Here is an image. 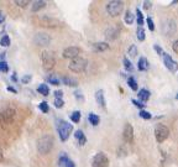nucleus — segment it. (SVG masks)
Listing matches in <instances>:
<instances>
[{"label":"nucleus","instance_id":"1a4fd4ad","mask_svg":"<svg viewBox=\"0 0 178 167\" xmlns=\"http://www.w3.org/2000/svg\"><path fill=\"white\" fill-rule=\"evenodd\" d=\"M33 40H35V44L37 46H48L51 42V37L46 32H37Z\"/></svg>","mask_w":178,"mask_h":167},{"label":"nucleus","instance_id":"4be33fe9","mask_svg":"<svg viewBox=\"0 0 178 167\" xmlns=\"http://www.w3.org/2000/svg\"><path fill=\"white\" fill-rule=\"evenodd\" d=\"M148 61H147V58L146 57H141L140 60H139V63H137V68L139 71H147L148 69Z\"/></svg>","mask_w":178,"mask_h":167},{"label":"nucleus","instance_id":"f3484780","mask_svg":"<svg viewBox=\"0 0 178 167\" xmlns=\"http://www.w3.org/2000/svg\"><path fill=\"white\" fill-rule=\"evenodd\" d=\"M95 99H97L98 104H99L101 108H105V106H106V102H105V97H104V90H103V89L97 90Z\"/></svg>","mask_w":178,"mask_h":167},{"label":"nucleus","instance_id":"423d86ee","mask_svg":"<svg viewBox=\"0 0 178 167\" xmlns=\"http://www.w3.org/2000/svg\"><path fill=\"white\" fill-rule=\"evenodd\" d=\"M169 136V130L163 124H157L155 126V137L158 143H163V141Z\"/></svg>","mask_w":178,"mask_h":167},{"label":"nucleus","instance_id":"9b49d317","mask_svg":"<svg viewBox=\"0 0 178 167\" xmlns=\"http://www.w3.org/2000/svg\"><path fill=\"white\" fill-rule=\"evenodd\" d=\"M162 32L166 36H172L176 32V22L173 20H167L162 25Z\"/></svg>","mask_w":178,"mask_h":167},{"label":"nucleus","instance_id":"7ed1b4c3","mask_svg":"<svg viewBox=\"0 0 178 167\" xmlns=\"http://www.w3.org/2000/svg\"><path fill=\"white\" fill-rule=\"evenodd\" d=\"M87 64H88V61L86 60V58L77 57V58H74V60H72L69 62L68 68H69V71H72L74 73H82V72L86 71Z\"/></svg>","mask_w":178,"mask_h":167},{"label":"nucleus","instance_id":"39448f33","mask_svg":"<svg viewBox=\"0 0 178 167\" xmlns=\"http://www.w3.org/2000/svg\"><path fill=\"white\" fill-rule=\"evenodd\" d=\"M41 58H42V63H44V68L46 71H51L53 68V66L56 63V58H55V55L49 51H44L41 55Z\"/></svg>","mask_w":178,"mask_h":167},{"label":"nucleus","instance_id":"e433bc0d","mask_svg":"<svg viewBox=\"0 0 178 167\" xmlns=\"http://www.w3.org/2000/svg\"><path fill=\"white\" fill-rule=\"evenodd\" d=\"M7 71H9V66H7V63L5 61H0V72L6 73Z\"/></svg>","mask_w":178,"mask_h":167},{"label":"nucleus","instance_id":"8fccbe9b","mask_svg":"<svg viewBox=\"0 0 178 167\" xmlns=\"http://www.w3.org/2000/svg\"><path fill=\"white\" fill-rule=\"evenodd\" d=\"M11 82H14V83H16V82H18V76H16L15 73H14L13 76H11Z\"/></svg>","mask_w":178,"mask_h":167},{"label":"nucleus","instance_id":"f257e3e1","mask_svg":"<svg viewBox=\"0 0 178 167\" xmlns=\"http://www.w3.org/2000/svg\"><path fill=\"white\" fill-rule=\"evenodd\" d=\"M55 139L52 135H44L37 140V150L41 155L48 154L53 147Z\"/></svg>","mask_w":178,"mask_h":167},{"label":"nucleus","instance_id":"a19ab883","mask_svg":"<svg viewBox=\"0 0 178 167\" xmlns=\"http://www.w3.org/2000/svg\"><path fill=\"white\" fill-rule=\"evenodd\" d=\"M63 104H64V102L62 99H55V106L58 108V109H59V108H62Z\"/></svg>","mask_w":178,"mask_h":167},{"label":"nucleus","instance_id":"603ef678","mask_svg":"<svg viewBox=\"0 0 178 167\" xmlns=\"http://www.w3.org/2000/svg\"><path fill=\"white\" fill-rule=\"evenodd\" d=\"M5 56H6V53H5V52H1V53H0V60H1V61H4Z\"/></svg>","mask_w":178,"mask_h":167},{"label":"nucleus","instance_id":"de8ad7c7","mask_svg":"<svg viewBox=\"0 0 178 167\" xmlns=\"http://www.w3.org/2000/svg\"><path fill=\"white\" fill-rule=\"evenodd\" d=\"M5 21V14L3 11H0V24H3Z\"/></svg>","mask_w":178,"mask_h":167},{"label":"nucleus","instance_id":"4c0bfd02","mask_svg":"<svg viewBox=\"0 0 178 167\" xmlns=\"http://www.w3.org/2000/svg\"><path fill=\"white\" fill-rule=\"evenodd\" d=\"M14 3H15L16 5L21 6V7H26V6L29 5V1H27V0H25V1H24V0H15Z\"/></svg>","mask_w":178,"mask_h":167},{"label":"nucleus","instance_id":"3c124183","mask_svg":"<svg viewBox=\"0 0 178 167\" xmlns=\"http://www.w3.org/2000/svg\"><path fill=\"white\" fill-rule=\"evenodd\" d=\"M7 90H10V92H13V93H15V94L18 93V90H16L15 88H13V87H9V88H7Z\"/></svg>","mask_w":178,"mask_h":167},{"label":"nucleus","instance_id":"09e8293b","mask_svg":"<svg viewBox=\"0 0 178 167\" xmlns=\"http://www.w3.org/2000/svg\"><path fill=\"white\" fill-rule=\"evenodd\" d=\"M74 95L77 97V99H83V97H82V94H81V92H79V90H77V92H75V93H74Z\"/></svg>","mask_w":178,"mask_h":167},{"label":"nucleus","instance_id":"f704fd0d","mask_svg":"<svg viewBox=\"0 0 178 167\" xmlns=\"http://www.w3.org/2000/svg\"><path fill=\"white\" fill-rule=\"evenodd\" d=\"M38 108H40V110H41L42 113H48V110H49V106H48V103H47V102H41V103L38 104Z\"/></svg>","mask_w":178,"mask_h":167},{"label":"nucleus","instance_id":"c756f323","mask_svg":"<svg viewBox=\"0 0 178 167\" xmlns=\"http://www.w3.org/2000/svg\"><path fill=\"white\" fill-rule=\"evenodd\" d=\"M71 120H72L73 123H79V120H81V112H79V110L73 112V113L71 114Z\"/></svg>","mask_w":178,"mask_h":167},{"label":"nucleus","instance_id":"79ce46f5","mask_svg":"<svg viewBox=\"0 0 178 167\" xmlns=\"http://www.w3.org/2000/svg\"><path fill=\"white\" fill-rule=\"evenodd\" d=\"M154 48H155V51H156V52H157V53H158V55H160L161 57L163 56V53H165V52H163V50L161 48V47H160L158 45H154Z\"/></svg>","mask_w":178,"mask_h":167},{"label":"nucleus","instance_id":"ddd939ff","mask_svg":"<svg viewBox=\"0 0 178 167\" xmlns=\"http://www.w3.org/2000/svg\"><path fill=\"white\" fill-rule=\"evenodd\" d=\"M123 137L126 143H132L134 140V129L131 126V124H125L124 126V131H123Z\"/></svg>","mask_w":178,"mask_h":167},{"label":"nucleus","instance_id":"864d4df0","mask_svg":"<svg viewBox=\"0 0 178 167\" xmlns=\"http://www.w3.org/2000/svg\"><path fill=\"white\" fill-rule=\"evenodd\" d=\"M3 158H4V155H3V150L0 149V161H3Z\"/></svg>","mask_w":178,"mask_h":167},{"label":"nucleus","instance_id":"20e7f679","mask_svg":"<svg viewBox=\"0 0 178 167\" xmlns=\"http://www.w3.org/2000/svg\"><path fill=\"white\" fill-rule=\"evenodd\" d=\"M124 10V3L120 1V0H114V1H110L106 5V11L110 16H117L120 15Z\"/></svg>","mask_w":178,"mask_h":167},{"label":"nucleus","instance_id":"6e6552de","mask_svg":"<svg viewBox=\"0 0 178 167\" xmlns=\"http://www.w3.org/2000/svg\"><path fill=\"white\" fill-rule=\"evenodd\" d=\"M162 60H163V63H165L166 68L168 71H171V72H177L178 71V62H176L168 53H166V52L163 53Z\"/></svg>","mask_w":178,"mask_h":167},{"label":"nucleus","instance_id":"a18cd8bd","mask_svg":"<svg viewBox=\"0 0 178 167\" xmlns=\"http://www.w3.org/2000/svg\"><path fill=\"white\" fill-rule=\"evenodd\" d=\"M151 6H152V3H151V1H143V9H145V10L151 9Z\"/></svg>","mask_w":178,"mask_h":167},{"label":"nucleus","instance_id":"2eb2a0df","mask_svg":"<svg viewBox=\"0 0 178 167\" xmlns=\"http://www.w3.org/2000/svg\"><path fill=\"white\" fill-rule=\"evenodd\" d=\"M119 33H120L119 29L115 26H112V27H108L105 30V37L108 40H116L119 37Z\"/></svg>","mask_w":178,"mask_h":167},{"label":"nucleus","instance_id":"58836bf2","mask_svg":"<svg viewBox=\"0 0 178 167\" xmlns=\"http://www.w3.org/2000/svg\"><path fill=\"white\" fill-rule=\"evenodd\" d=\"M146 22H147V26H148L150 31H154V30H155V24H154V20H152L151 18H147V19H146Z\"/></svg>","mask_w":178,"mask_h":167},{"label":"nucleus","instance_id":"c85d7f7f","mask_svg":"<svg viewBox=\"0 0 178 167\" xmlns=\"http://www.w3.org/2000/svg\"><path fill=\"white\" fill-rule=\"evenodd\" d=\"M136 35H137V40H139V41H143V40L146 38V33H145V30H143V27H137Z\"/></svg>","mask_w":178,"mask_h":167},{"label":"nucleus","instance_id":"393cba45","mask_svg":"<svg viewBox=\"0 0 178 167\" xmlns=\"http://www.w3.org/2000/svg\"><path fill=\"white\" fill-rule=\"evenodd\" d=\"M37 92H38L40 94H42V95H45V97H46V95L49 94V88H48L47 84H45V83H44V84H40V86H38Z\"/></svg>","mask_w":178,"mask_h":167},{"label":"nucleus","instance_id":"49530a36","mask_svg":"<svg viewBox=\"0 0 178 167\" xmlns=\"http://www.w3.org/2000/svg\"><path fill=\"white\" fill-rule=\"evenodd\" d=\"M172 48H173V51H174L176 53H178V40H177V41H174V42H173V45H172Z\"/></svg>","mask_w":178,"mask_h":167},{"label":"nucleus","instance_id":"dca6fc26","mask_svg":"<svg viewBox=\"0 0 178 167\" xmlns=\"http://www.w3.org/2000/svg\"><path fill=\"white\" fill-rule=\"evenodd\" d=\"M58 166L59 167H75L74 162L72 160H69L66 155L61 156V158H59V161H58Z\"/></svg>","mask_w":178,"mask_h":167},{"label":"nucleus","instance_id":"412c9836","mask_svg":"<svg viewBox=\"0 0 178 167\" xmlns=\"http://www.w3.org/2000/svg\"><path fill=\"white\" fill-rule=\"evenodd\" d=\"M109 48V45L106 42H95L93 44V50L97 52H103V51H106Z\"/></svg>","mask_w":178,"mask_h":167},{"label":"nucleus","instance_id":"f8f14e48","mask_svg":"<svg viewBox=\"0 0 178 167\" xmlns=\"http://www.w3.org/2000/svg\"><path fill=\"white\" fill-rule=\"evenodd\" d=\"M15 114L16 113L13 108H6V109H4L1 112V114H0V118H1L3 123H11L15 118Z\"/></svg>","mask_w":178,"mask_h":167},{"label":"nucleus","instance_id":"5fc2aeb1","mask_svg":"<svg viewBox=\"0 0 178 167\" xmlns=\"http://www.w3.org/2000/svg\"><path fill=\"white\" fill-rule=\"evenodd\" d=\"M176 99H177V100H178V93H177V95H176Z\"/></svg>","mask_w":178,"mask_h":167},{"label":"nucleus","instance_id":"72a5a7b5","mask_svg":"<svg viewBox=\"0 0 178 167\" xmlns=\"http://www.w3.org/2000/svg\"><path fill=\"white\" fill-rule=\"evenodd\" d=\"M128 53H129L130 57H136V55H137V47L135 46V45H131L129 47V50H128Z\"/></svg>","mask_w":178,"mask_h":167},{"label":"nucleus","instance_id":"5701e85b","mask_svg":"<svg viewBox=\"0 0 178 167\" xmlns=\"http://www.w3.org/2000/svg\"><path fill=\"white\" fill-rule=\"evenodd\" d=\"M46 6V1H42V0H37V1H33L32 6H31V10L33 13H36L41 9H44V7Z\"/></svg>","mask_w":178,"mask_h":167},{"label":"nucleus","instance_id":"473e14b6","mask_svg":"<svg viewBox=\"0 0 178 167\" xmlns=\"http://www.w3.org/2000/svg\"><path fill=\"white\" fill-rule=\"evenodd\" d=\"M136 16H137V25H139V27H142V25H143V15L141 13L140 9H136Z\"/></svg>","mask_w":178,"mask_h":167},{"label":"nucleus","instance_id":"a878e982","mask_svg":"<svg viewBox=\"0 0 178 167\" xmlns=\"http://www.w3.org/2000/svg\"><path fill=\"white\" fill-rule=\"evenodd\" d=\"M124 20H125V22L128 24V25H131L132 22H134V20H135V15L130 11V10H128L125 13V18H124Z\"/></svg>","mask_w":178,"mask_h":167},{"label":"nucleus","instance_id":"aec40b11","mask_svg":"<svg viewBox=\"0 0 178 167\" xmlns=\"http://www.w3.org/2000/svg\"><path fill=\"white\" fill-rule=\"evenodd\" d=\"M137 95H139V99H140V102H141V103H146L147 100L150 99L151 93H150L147 89H140Z\"/></svg>","mask_w":178,"mask_h":167},{"label":"nucleus","instance_id":"4468645a","mask_svg":"<svg viewBox=\"0 0 178 167\" xmlns=\"http://www.w3.org/2000/svg\"><path fill=\"white\" fill-rule=\"evenodd\" d=\"M41 22L44 26H48V27H57V26H61V22L56 19L52 18H48V16H45V18L41 19Z\"/></svg>","mask_w":178,"mask_h":167},{"label":"nucleus","instance_id":"2f4dec72","mask_svg":"<svg viewBox=\"0 0 178 167\" xmlns=\"http://www.w3.org/2000/svg\"><path fill=\"white\" fill-rule=\"evenodd\" d=\"M123 63H124V67H125L126 71H129V72H132V71H134V66H132V63L128 60V58H124Z\"/></svg>","mask_w":178,"mask_h":167},{"label":"nucleus","instance_id":"c9c22d12","mask_svg":"<svg viewBox=\"0 0 178 167\" xmlns=\"http://www.w3.org/2000/svg\"><path fill=\"white\" fill-rule=\"evenodd\" d=\"M139 115H140V118H142V119H145V120H148V119H151L152 118V115L148 113V112H146V110H140V113H139Z\"/></svg>","mask_w":178,"mask_h":167},{"label":"nucleus","instance_id":"cd10ccee","mask_svg":"<svg viewBox=\"0 0 178 167\" xmlns=\"http://www.w3.org/2000/svg\"><path fill=\"white\" fill-rule=\"evenodd\" d=\"M47 81L51 83V84H53V86H59V79L57 77V74H49Z\"/></svg>","mask_w":178,"mask_h":167},{"label":"nucleus","instance_id":"ea45409f","mask_svg":"<svg viewBox=\"0 0 178 167\" xmlns=\"http://www.w3.org/2000/svg\"><path fill=\"white\" fill-rule=\"evenodd\" d=\"M131 103H132L134 105H136V106L141 108V110L143 109V108H145V104H143V103H141L140 100H135V99H132V100H131Z\"/></svg>","mask_w":178,"mask_h":167},{"label":"nucleus","instance_id":"7c9ffc66","mask_svg":"<svg viewBox=\"0 0 178 167\" xmlns=\"http://www.w3.org/2000/svg\"><path fill=\"white\" fill-rule=\"evenodd\" d=\"M0 45H1L3 47H9L10 46V37L7 35H4L1 37V40H0Z\"/></svg>","mask_w":178,"mask_h":167},{"label":"nucleus","instance_id":"f03ea898","mask_svg":"<svg viewBox=\"0 0 178 167\" xmlns=\"http://www.w3.org/2000/svg\"><path fill=\"white\" fill-rule=\"evenodd\" d=\"M57 130L59 134V139L61 141H66L68 140L69 135L73 131V125L69 124L68 121H64V120H59V124L57 125Z\"/></svg>","mask_w":178,"mask_h":167},{"label":"nucleus","instance_id":"9d476101","mask_svg":"<svg viewBox=\"0 0 178 167\" xmlns=\"http://www.w3.org/2000/svg\"><path fill=\"white\" fill-rule=\"evenodd\" d=\"M81 53V48L79 47H75V46H71V47H67L66 50H63V58H72V60H74V58H77L78 55Z\"/></svg>","mask_w":178,"mask_h":167},{"label":"nucleus","instance_id":"c03bdc74","mask_svg":"<svg viewBox=\"0 0 178 167\" xmlns=\"http://www.w3.org/2000/svg\"><path fill=\"white\" fill-rule=\"evenodd\" d=\"M62 97H63L62 90H56L55 92V99H62Z\"/></svg>","mask_w":178,"mask_h":167},{"label":"nucleus","instance_id":"0eeeda50","mask_svg":"<svg viewBox=\"0 0 178 167\" xmlns=\"http://www.w3.org/2000/svg\"><path fill=\"white\" fill-rule=\"evenodd\" d=\"M108 166H109V158L104 152H98L93 158L92 167H108Z\"/></svg>","mask_w":178,"mask_h":167},{"label":"nucleus","instance_id":"bb28decb","mask_svg":"<svg viewBox=\"0 0 178 167\" xmlns=\"http://www.w3.org/2000/svg\"><path fill=\"white\" fill-rule=\"evenodd\" d=\"M128 84H129V87H130L132 90H137V88H139L137 82H136V79H135L134 77H129V78H128Z\"/></svg>","mask_w":178,"mask_h":167},{"label":"nucleus","instance_id":"a211bd4d","mask_svg":"<svg viewBox=\"0 0 178 167\" xmlns=\"http://www.w3.org/2000/svg\"><path fill=\"white\" fill-rule=\"evenodd\" d=\"M74 137L78 140V144L81 145V146H84L87 144V137H86V135H84V132L82 131V130H77L74 132Z\"/></svg>","mask_w":178,"mask_h":167},{"label":"nucleus","instance_id":"37998d69","mask_svg":"<svg viewBox=\"0 0 178 167\" xmlns=\"http://www.w3.org/2000/svg\"><path fill=\"white\" fill-rule=\"evenodd\" d=\"M31 78H32V77H31V74H26V76H24V77H22L21 82L24 83V84H27V83L31 81Z\"/></svg>","mask_w":178,"mask_h":167},{"label":"nucleus","instance_id":"b1692460","mask_svg":"<svg viewBox=\"0 0 178 167\" xmlns=\"http://www.w3.org/2000/svg\"><path fill=\"white\" fill-rule=\"evenodd\" d=\"M88 119H89V123L93 125V126H97V125H99V123H100V118H99L98 115L93 114V113H90V114H89Z\"/></svg>","mask_w":178,"mask_h":167},{"label":"nucleus","instance_id":"6ab92c4d","mask_svg":"<svg viewBox=\"0 0 178 167\" xmlns=\"http://www.w3.org/2000/svg\"><path fill=\"white\" fill-rule=\"evenodd\" d=\"M62 82H63V84L68 86V87H77L78 86V81L73 77H68V76L62 77Z\"/></svg>","mask_w":178,"mask_h":167}]
</instances>
